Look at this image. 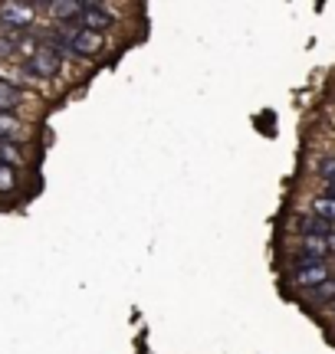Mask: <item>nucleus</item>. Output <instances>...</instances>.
<instances>
[{
    "label": "nucleus",
    "instance_id": "39448f33",
    "mask_svg": "<svg viewBox=\"0 0 335 354\" xmlns=\"http://www.w3.org/2000/svg\"><path fill=\"white\" fill-rule=\"evenodd\" d=\"M299 233H302V240H309V236L312 240H329V236L335 233V227L309 214V216H302V220H299Z\"/></svg>",
    "mask_w": 335,
    "mask_h": 354
},
{
    "label": "nucleus",
    "instance_id": "20e7f679",
    "mask_svg": "<svg viewBox=\"0 0 335 354\" xmlns=\"http://www.w3.org/2000/svg\"><path fill=\"white\" fill-rule=\"evenodd\" d=\"M325 279H332L329 276V266L319 263V266H306V269H293V282H296L299 289H316V286H323Z\"/></svg>",
    "mask_w": 335,
    "mask_h": 354
},
{
    "label": "nucleus",
    "instance_id": "0eeeda50",
    "mask_svg": "<svg viewBox=\"0 0 335 354\" xmlns=\"http://www.w3.org/2000/svg\"><path fill=\"white\" fill-rule=\"evenodd\" d=\"M43 10L56 17L60 24H69L79 17V0H53V3H43Z\"/></svg>",
    "mask_w": 335,
    "mask_h": 354
},
{
    "label": "nucleus",
    "instance_id": "2eb2a0df",
    "mask_svg": "<svg viewBox=\"0 0 335 354\" xmlns=\"http://www.w3.org/2000/svg\"><path fill=\"white\" fill-rule=\"evenodd\" d=\"M329 253H335V233L329 236Z\"/></svg>",
    "mask_w": 335,
    "mask_h": 354
},
{
    "label": "nucleus",
    "instance_id": "f257e3e1",
    "mask_svg": "<svg viewBox=\"0 0 335 354\" xmlns=\"http://www.w3.org/2000/svg\"><path fill=\"white\" fill-rule=\"evenodd\" d=\"M60 66H63V53L56 50L53 43H39V50L24 63V73H30L33 79L50 82L53 76H60Z\"/></svg>",
    "mask_w": 335,
    "mask_h": 354
},
{
    "label": "nucleus",
    "instance_id": "1a4fd4ad",
    "mask_svg": "<svg viewBox=\"0 0 335 354\" xmlns=\"http://www.w3.org/2000/svg\"><path fill=\"white\" fill-rule=\"evenodd\" d=\"M20 118H13V115H0V141H17L20 138Z\"/></svg>",
    "mask_w": 335,
    "mask_h": 354
},
{
    "label": "nucleus",
    "instance_id": "f8f14e48",
    "mask_svg": "<svg viewBox=\"0 0 335 354\" xmlns=\"http://www.w3.org/2000/svg\"><path fill=\"white\" fill-rule=\"evenodd\" d=\"M312 299L316 302H335V279H325L323 286L312 289Z\"/></svg>",
    "mask_w": 335,
    "mask_h": 354
},
{
    "label": "nucleus",
    "instance_id": "f03ea898",
    "mask_svg": "<svg viewBox=\"0 0 335 354\" xmlns=\"http://www.w3.org/2000/svg\"><path fill=\"white\" fill-rule=\"evenodd\" d=\"M33 26V7L26 3H0V33H30Z\"/></svg>",
    "mask_w": 335,
    "mask_h": 354
},
{
    "label": "nucleus",
    "instance_id": "7ed1b4c3",
    "mask_svg": "<svg viewBox=\"0 0 335 354\" xmlns=\"http://www.w3.org/2000/svg\"><path fill=\"white\" fill-rule=\"evenodd\" d=\"M79 24L86 26V30H92V33H102V30H109V26L116 24V17L99 0H82L79 3Z\"/></svg>",
    "mask_w": 335,
    "mask_h": 354
},
{
    "label": "nucleus",
    "instance_id": "dca6fc26",
    "mask_svg": "<svg viewBox=\"0 0 335 354\" xmlns=\"http://www.w3.org/2000/svg\"><path fill=\"white\" fill-rule=\"evenodd\" d=\"M332 308H335V302H332Z\"/></svg>",
    "mask_w": 335,
    "mask_h": 354
},
{
    "label": "nucleus",
    "instance_id": "6e6552de",
    "mask_svg": "<svg viewBox=\"0 0 335 354\" xmlns=\"http://www.w3.org/2000/svg\"><path fill=\"white\" fill-rule=\"evenodd\" d=\"M312 216H319V220H325V223L335 227V201L332 197H316V201H312Z\"/></svg>",
    "mask_w": 335,
    "mask_h": 354
},
{
    "label": "nucleus",
    "instance_id": "9d476101",
    "mask_svg": "<svg viewBox=\"0 0 335 354\" xmlns=\"http://www.w3.org/2000/svg\"><path fill=\"white\" fill-rule=\"evenodd\" d=\"M17 187H20V180H17V167L0 165V194H13Z\"/></svg>",
    "mask_w": 335,
    "mask_h": 354
},
{
    "label": "nucleus",
    "instance_id": "9b49d317",
    "mask_svg": "<svg viewBox=\"0 0 335 354\" xmlns=\"http://www.w3.org/2000/svg\"><path fill=\"white\" fill-rule=\"evenodd\" d=\"M17 161H20V148H17V141H0V165L17 167Z\"/></svg>",
    "mask_w": 335,
    "mask_h": 354
},
{
    "label": "nucleus",
    "instance_id": "ddd939ff",
    "mask_svg": "<svg viewBox=\"0 0 335 354\" xmlns=\"http://www.w3.org/2000/svg\"><path fill=\"white\" fill-rule=\"evenodd\" d=\"M319 174H323L329 184H335V154H332V158H323V161H319Z\"/></svg>",
    "mask_w": 335,
    "mask_h": 354
},
{
    "label": "nucleus",
    "instance_id": "423d86ee",
    "mask_svg": "<svg viewBox=\"0 0 335 354\" xmlns=\"http://www.w3.org/2000/svg\"><path fill=\"white\" fill-rule=\"evenodd\" d=\"M24 102V88L0 79V115H13V109Z\"/></svg>",
    "mask_w": 335,
    "mask_h": 354
},
{
    "label": "nucleus",
    "instance_id": "4468645a",
    "mask_svg": "<svg viewBox=\"0 0 335 354\" xmlns=\"http://www.w3.org/2000/svg\"><path fill=\"white\" fill-rule=\"evenodd\" d=\"M323 197H332V201H335V184H329V190H325Z\"/></svg>",
    "mask_w": 335,
    "mask_h": 354
}]
</instances>
